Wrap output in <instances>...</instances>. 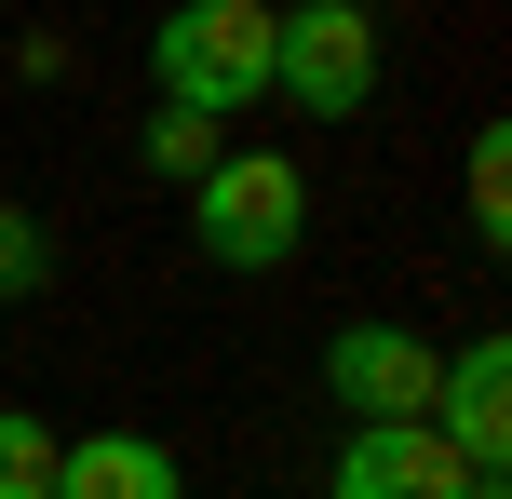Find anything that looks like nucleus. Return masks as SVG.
<instances>
[{
    "instance_id": "9b49d317",
    "label": "nucleus",
    "mask_w": 512,
    "mask_h": 499,
    "mask_svg": "<svg viewBox=\"0 0 512 499\" xmlns=\"http://www.w3.org/2000/svg\"><path fill=\"white\" fill-rule=\"evenodd\" d=\"M27 284H41V230L0 203V297H27Z\"/></svg>"
},
{
    "instance_id": "9d476101",
    "label": "nucleus",
    "mask_w": 512,
    "mask_h": 499,
    "mask_svg": "<svg viewBox=\"0 0 512 499\" xmlns=\"http://www.w3.org/2000/svg\"><path fill=\"white\" fill-rule=\"evenodd\" d=\"M149 162L203 189V176H216V122H189V108H162V122H149Z\"/></svg>"
},
{
    "instance_id": "f03ea898",
    "label": "nucleus",
    "mask_w": 512,
    "mask_h": 499,
    "mask_svg": "<svg viewBox=\"0 0 512 499\" xmlns=\"http://www.w3.org/2000/svg\"><path fill=\"white\" fill-rule=\"evenodd\" d=\"M189 230H203L216 270H283V257H297V230H310V189H297V162L243 149V162H216V176L189 189Z\"/></svg>"
},
{
    "instance_id": "0eeeda50",
    "label": "nucleus",
    "mask_w": 512,
    "mask_h": 499,
    "mask_svg": "<svg viewBox=\"0 0 512 499\" xmlns=\"http://www.w3.org/2000/svg\"><path fill=\"white\" fill-rule=\"evenodd\" d=\"M54 499H189V473L149 432H81V446L54 459Z\"/></svg>"
},
{
    "instance_id": "1a4fd4ad",
    "label": "nucleus",
    "mask_w": 512,
    "mask_h": 499,
    "mask_svg": "<svg viewBox=\"0 0 512 499\" xmlns=\"http://www.w3.org/2000/svg\"><path fill=\"white\" fill-rule=\"evenodd\" d=\"M472 230H486V243H512V135H499V122L472 135Z\"/></svg>"
},
{
    "instance_id": "423d86ee",
    "label": "nucleus",
    "mask_w": 512,
    "mask_h": 499,
    "mask_svg": "<svg viewBox=\"0 0 512 499\" xmlns=\"http://www.w3.org/2000/svg\"><path fill=\"white\" fill-rule=\"evenodd\" d=\"M351 459L378 473V499H512L499 473H472L432 419H405V432H351Z\"/></svg>"
},
{
    "instance_id": "f257e3e1",
    "label": "nucleus",
    "mask_w": 512,
    "mask_h": 499,
    "mask_svg": "<svg viewBox=\"0 0 512 499\" xmlns=\"http://www.w3.org/2000/svg\"><path fill=\"white\" fill-rule=\"evenodd\" d=\"M270 0H189V14H162L149 68H162V108H189V122H216V108H256L270 95Z\"/></svg>"
},
{
    "instance_id": "7ed1b4c3",
    "label": "nucleus",
    "mask_w": 512,
    "mask_h": 499,
    "mask_svg": "<svg viewBox=\"0 0 512 499\" xmlns=\"http://www.w3.org/2000/svg\"><path fill=\"white\" fill-rule=\"evenodd\" d=\"M270 95H283V108H324V122L364 108V95H378V27H364L351 0L283 14V27H270Z\"/></svg>"
},
{
    "instance_id": "6e6552de",
    "label": "nucleus",
    "mask_w": 512,
    "mask_h": 499,
    "mask_svg": "<svg viewBox=\"0 0 512 499\" xmlns=\"http://www.w3.org/2000/svg\"><path fill=\"white\" fill-rule=\"evenodd\" d=\"M54 459H68V446H54L27 405H0V499H54Z\"/></svg>"
},
{
    "instance_id": "39448f33",
    "label": "nucleus",
    "mask_w": 512,
    "mask_h": 499,
    "mask_svg": "<svg viewBox=\"0 0 512 499\" xmlns=\"http://www.w3.org/2000/svg\"><path fill=\"white\" fill-rule=\"evenodd\" d=\"M432 432L472 459V473H499V446H512V351H499V338H472L459 365H445V392H432Z\"/></svg>"
},
{
    "instance_id": "20e7f679",
    "label": "nucleus",
    "mask_w": 512,
    "mask_h": 499,
    "mask_svg": "<svg viewBox=\"0 0 512 499\" xmlns=\"http://www.w3.org/2000/svg\"><path fill=\"white\" fill-rule=\"evenodd\" d=\"M324 392L351 405L364 432H405V419H432L445 365H432V338H405V324H337L324 338Z\"/></svg>"
}]
</instances>
